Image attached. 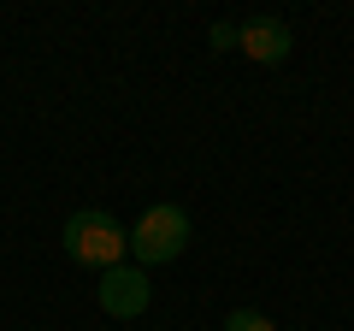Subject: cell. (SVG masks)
I'll use <instances>...</instances> for the list:
<instances>
[{
    "instance_id": "obj_1",
    "label": "cell",
    "mask_w": 354,
    "mask_h": 331,
    "mask_svg": "<svg viewBox=\"0 0 354 331\" xmlns=\"http://www.w3.org/2000/svg\"><path fill=\"white\" fill-rule=\"evenodd\" d=\"M59 242H65V255H71L77 267H95V272L124 267V255H130V231L118 225L113 213H101V207H77L59 225Z\"/></svg>"
},
{
    "instance_id": "obj_2",
    "label": "cell",
    "mask_w": 354,
    "mask_h": 331,
    "mask_svg": "<svg viewBox=\"0 0 354 331\" xmlns=\"http://www.w3.org/2000/svg\"><path fill=\"white\" fill-rule=\"evenodd\" d=\"M183 249H189V213H183L177 202H153L148 213L130 225V260H136L142 272L177 260Z\"/></svg>"
},
{
    "instance_id": "obj_3",
    "label": "cell",
    "mask_w": 354,
    "mask_h": 331,
    "mask_svg": "<svg viewBox=\"0 0 354 331\" xmlns=\"http://www.w3.org/2000/svg\"><path fill=\"white\" fill-rule=\"evenodd\" d=\"M95 296H101V307L113 319H136V314H148L153 284H148V272H142V267H113V272H101Z\"/></svg>"
},
{
    "instance_id": "obj_4",
    "label": "cell",
    "mask_w": 354,
    "mask_h": 331,
    "mask_svg": "<svg viewBox=\"0 0 354 331\" xmlns=\"http://www.w3.org/2000/svg\"><path fill=\"white\" fill-rule=\"evenodd\" d=\"M242 53H248L254 65H283L295 53V36H290V24L283 18H272V12H260V18H248L242 24V42H236Z\"/></svg>"
},
{
    "instance_id": "obj_5",
    "label": "cell",
    "mask_w": 354,
    "mask_h": 331,
    "mask_svg": "<svg viewBox=\"0 0 354 331\" xmlns=\"http://www.w3.org/2000/svg\"><path fill=\"white\" fill-rule=\"evenodd\" d=\"M225 331H278L266 314H254V307H230L225 314Z\"/></svg>"
},
{
    "instance_id": "obj_6",
    "label": "cell",
    "mask_w": 354,
    "mask_h": 331,
    "mask_svg": "<svg viewBox=\"0 0 354 331\" xmlns=\"http://www.w3.org/2000/svg\"><path fill=\"white\" fill-rule=\"evenodd\" d=\"M207 42H213L218 53H230V48H236V42H242V24H225V18H218V24L207 30Z\"/></svg>"
}]
</instances>
